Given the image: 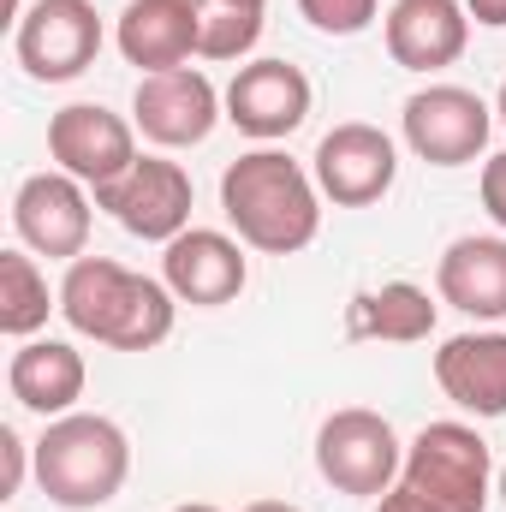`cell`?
<instances>
[{"instance_id":"cell-13","label":"cell","mask_w":506,"mask_h":512,"mask_svg":"<svg viewBox=\"0 0 506 512\" xmlns=\"http://www.w3.org/2000/svg\"><path fill=\"white\" fill-rule=\"evenodd\" d=\"M161 280L179 304L191 310H221L245 292L251 262H245V239L215 233V227H191L173 245H161Z\"/></svg>"},{"instance_id":"cell-26","label":"cell","mask_w":506,"mask_h":512,"mask_svg":"<svg viewBox=\"0 0 506 512\" xmlns=\"http://www.w3.org/2000/svg\"><path fill=\"white\" fill-rule=\"evenodd\" d=\"M465 12L489 30H506V0H465Z\"/></svg>"},{"instance_id":"cell-2","label":"cell","mask_w":506,"mask_h":512,"mask_svg":"<svg viewBox=\"0 0 506 512\" xmlns=\"http://www.w3.org/2000/svg\"><path fill=\"white\" fill-rule=\"evenodd\" d=\"M221 215L262 256H298L322 233V191L286 149H251L221 173Z\"/></svg>"},{"instance_id":"cell-31","label":"cell","mask_w":506,"mask_h":512,"mask_svg":"<svg viewBox=\"0 0 506 512\" xmlns=\"http://www.w3.org/2000/svg\"><path fill=\"white\" fill-rule=\"evenodd\" d=\"M501 501H506V465H501Z\"/></svg>"},{"instance_id":"cell-16","label":"cell","mask_w":506,"mask_h":512,"mask_svg":"<svg viewBox=\"0 0 506 512\" xmlns=\"http://www.w3.org/2000/svg\"><path fill=\"white\" fill-rule=\"evenodd\" d=\"M387 54L405 72H441L465 54L471 42V12L465 0H393L387 12Z\"/></svg>"},{"instance_id":"cell-30","label":"cell","mask_w":506,"mask_h":512,"mask_svg":"<svg viewBox=\"0 0 506 512\" xmlns=\"http://www.w3.org/2000/svg\"><path fill=\"white\" fill-rule=\"evenodd\" d=\"M495 114H501V126H506V84H501V102H495Z\"/></svg>"},{"instance_id":"cell-20","label":"cell","mask_w":506,"mask_h":512,"mask_svg":"<svg viewBox=\"0 0 506 512\" xmlns=\"http://www.w3.org/2000/svg\"><path fill=\"white\" fill-rule=\"evenodd\" d=\"M435 298L411 280L370 286L346 304V340H387V346H417L435 334Z\"/></svg>"},{"instance_id":"cell-5","label":"cell","mask_w":506,"mask_h":512,"mask_svg":"<svg viewBox=\"0 0 506 512\" xmlns=\"http://www.w3.org/2000/svg\"><path fill=\"white\" fill-rule=\"evenodd\" d=\"M399 465H405V447H399V435H393V423L381 411L346 405L316 429V471L340 495L381 501L399 483Z\"/></svg>"},{"instance_id":"cell-11","label":"cell","mask_w":506,"mask_h":512,"mask_svg":"<svg viewBox=\"0 0 506 512\" xmlns=\"http://www.w3.org/2000/svg\"><path fill=\"white\" fill-rule=\"evenodd\" d=\"M227 96L197 72V66H179V72H149L131 96V126L143 131L155 149H197L221 114Z\"/></svg>"},{"instance_id":"cell-23","label":"cell","mask_w":506,"mask_h":512,"mask_svg":"<svg viewBox=\"0 0 506 512\" xmlns=\"http://www.w3.org/2000/svg\"><path fill=\"white\" fill-rule=\"evenodd\" d=\"M298 12L322 36H364L376 24V0H298Z\"/></svg>"},{"instance_id":"cell-9","label":"cell","mask_w":506,"mask_h":512,"mask_svg":"<svg viewBox=\"0 0 506 512\" xmlns=\"http://www.w3.org/2000/svg\"><path fill=\"white\" fill-rule=\"evenodd\" d=\"M191 203H197L191 173L167 155H137L126 179L96 197V209H108L143 245H173L179 233H191Z\"/></svg>"},{"instance_id":"cell-21","label":"cell","mask_w":506,"mask_h":512,"mask_svg":"<svg viewBox=\"0 0 506 512\" xmlns=\"http://www.w3.org/2000/svg\"><path fill=\"white\" fill-rule=\"evenodd\" d=\"M48 274L30 251H0V334L6 340H36L48 328Z\"/></svg>"},{"instance_id":"cell-17","label":"cell","mask_w":506,"mask_h":512,"mask_svg":"<svg viewBox=\"0 0 506 512\" xmlns=\"http://www.w3.org/2000/svg\"><path fill=\"white\" fill-rule=\"evenodd\" d=\"M435 292L459 316L506 322V239H489V233L453 239L435 262Z\"/></svg>"},{"instance_id":"cell-12","label":"cell","mask_w":506,"mask_h":512,"mask_svg":"<svg viewBox=\"0 0 506 512\" xmlns=\"http://www.w3.org/2000/svg\"><path fill=\"white\" fill-rule=\"evenodd\" d=\"M12 227L24 251L48 256V262H78L90 245V185H78L60 167L30 173L12 197Z\"/></svg>"},{"instance_id":"cell-6","label":"cell","mask_w":506,"mask_h":512,"mask_svg":"<svg viewBox=\"0 0 506 512\" xmlns=\"http://www.w3.org/2000/svg\"><path fill=\"white\" fill-rule=\"evenodd\" d=\"M12 54L36 84H72L102 54V12L90 0H36L12 24Z\"/></svg>"},{"instance_id":"cell-7","label":"cell","mask_w":506,"mask_h":512,"mask_svg":"<svg viewBox=\"0 0 506 512\" xmlns=\"http://www.w3.org/2000/svg\"><path fill=\"white\" fill-rule=\"evenodd\" d=\"M405 131V149L429 167H471L483 149H489V131H495V108L465 90V84H429L405 102L399 114Z\"/></svg>"},{"instance_id":"cell-28","label":"cell","mask_w":506,"mask_h":512,"mask_svg":"<svg viewBox=\"0 0 506 512\" xmlns=\"http://www.w3.org/2000/svg\"><path fill=\"white\" fill-rule=\"evenodd\" d=\"M173 512H221V507H209V501H185V507H173Z\"/></svg>"},{"instance_id":"cell-14","label":"cell","mask_w":506,"mask_h":512,"mask_svg":"<svg viewBox=\"0 0 506 512\" xmlns=\"http://www.w3.org/2000/svg\"><path fill=\"white\" fill-rule=\"evenodd\" d=\"M227 120L256 137V143H280L310 120V78L292 60H251L233 72L227 84Z\"/></svg>"},{"instance_id":"cell-4","label":"cell","mask_w":506,"mask_h":512,"mask_svg":"<svg viewBox=\"0 0 506 512\" xmlns=\"http://www.w3.org/2000/svg\"><path fill=\"white\" fill-rule=\"evenodd\" d=\"M126 477H131V441L102 411H66L36 441V483L66 512L108 507L126 489Z\"/></svg>"},{"instance_id":"cell-3","label":"cell","mask_w":506,"mask_h":512,"mask_svg":"<svg viewBox=\"0 0 506 512\" xmlns=\"http://www.w3.org/2000/svg\"><path fill=\"white\" fill-rule=\"evenodd\" d=\"M495 483V453L471 423H429L399 465V483L376 501V512H483Z\"/></svg>"},{"instance_id":"cell-18","label":"cell","mask_w":506,"mask_h":512,"mask_svg":"<svg viewBox=\"0 0 506 512\" xmlns=\"http://www.w3.org/2000/svg\"><path fill=\"white\" fill-rule=\"evenodd\" d=\"M435 382L471 417H506V334H453L435 352Z\"/></svg>"},{"instance_id":"cell-10","label":"cell","mask_w":506,"mask_h":512,"mask_svg":"<svg viewBox=\"0 0 506 512\" xmlns=\"http://www.w3.org/2000/svg\"><path fill=\"white\" fill-rule=\"evenodd\" d=\"M310 173H316V191L334 209H370V203H381L393 191V179H399V149H393V137L381 126L346 120V126H334L316 143Z\"/></svg>"},{"instance_id":"cell-22","label":"cell","mask_w":506,"mask_h":512,"mask_svg":"<svg viewBox=\"0 0 506 512\" xmlns=\"http://www.w3.org/2000/svg\"><path fill=\"white\" fill-rule=\"evenodd\" d=\"M256 42H262V6H215V0H203V36H197L203 60H245Z\"/></svg>"},{"instance_id":"cell-8","label":"cell","mask_w":506,"mask_h":512,"mask_svg":"<svg viewBox=\"0 0 506 512\" xmlns=\"http://www.w3.org/2000/svg\"><path fill=\"white\" fill-rule=\"evenodd\" d=\"M48 155L60 173H72L78 185H90L102 197L137 167V126L102 102H72L48 120Z\"/></svg>"},{"instance_id":"cell-15","label":"cell","mask_w":506,"mask_h":512,"mask_svg":"<svg viewBox=\"0 0 506 512\" xmlns=\"http://www.w3.org/2000/svg\"><path fill=\"white\" fill-rule=\"evenodd\" d=\"M203 36V0H131L114 24V42L131 66L149 72H179L197 54Z\"/></svg>"},{"instance_id":"cell-24","label":"cell","mask_w":506,"mask_h":512,"mask_svg":"<svg viewBox=\"0 0 506 512\" xmlns=\"http://www.w3.org/2000/svg\"><path fill=\"white\" fill-rule=\"evenodd\" d=\"M24 489V441L18 429H0V501H12Z\"/></svg>"},{"instance_id":"cell-19","label":"cell","mask_w":506,"mask_h":512,"mask_svg":"<svg viewBox=\"0 0 506 512\" xmlns=\"http://www.w3.org/2000/svg\"><path fill=\"white\" fill-rule=\"evenodd\" d=\"M84 382H90L84 352L66 346V340H24V346L12 352V364H6V387H12V399H18L24 411L48 417V423L66 417V411L84 399Z\"/></svg>"},{"instance_id":"cell-25","label":"cell","mask_w":506,"mask_h":512,"mask_svg":"<svg viewBox=\"0 0 506 512\" xmlns=\"http://www.w3.org/2000/svg\"><path fill=\"white\" fill-rule=\"evenodd\" d=\"M483 209H489V221L506 233V149L483 161Z\"/></svg>"},{"instance_id":"cell-1","label":"cell","mask_w":506,"mask_h":512,"mask_svg":"<svg viewBox=\"0 0 506 512\" xmlns=\"http://www.w3.org/2000/svg\"><path fill=\"white\" fill-rule=\"evenodd\" d=\"M60 316L72 322V334L114 346V352H155L173 334L179 298L167 292V280H149L114 256H78L66 262V280L54 292Z\"/></svg>"},{"instance_id":"cell-27","label":"cell","mask_w":506,"mask_h":512,"mask_svg":"<svg viewBox=\"0 0 506 512\" xmlns=\"http://www.w3.org/2000/svg\"><path fill=\"white\" fill-rule=\"evenodd\" d=\"M245 512H298V507H286V501H251Z\"/></svg>"},{"instance_id":"cell-29","label":"cell","mask_w":506,"mask_h":512,"mask_svg":"<svg viewBox=\"0 0 506 512\" xmlns=\"http://www.w3.org/2000/svg\"><path fill=\"white\" fill-rule=\"evenodd\" d=\"M215 6H268V0H215Z\"/></svg>"}]
</instances>
